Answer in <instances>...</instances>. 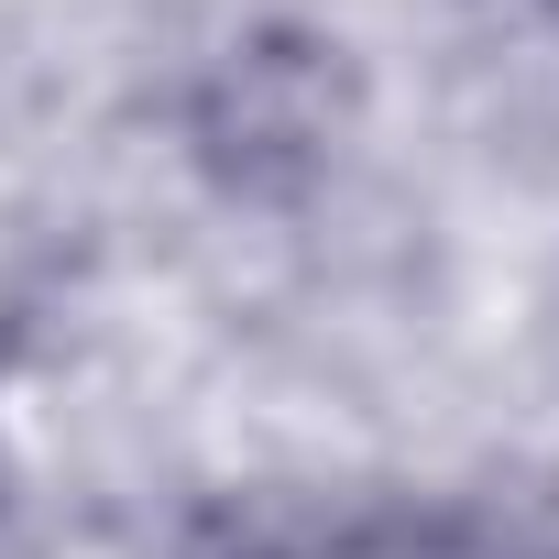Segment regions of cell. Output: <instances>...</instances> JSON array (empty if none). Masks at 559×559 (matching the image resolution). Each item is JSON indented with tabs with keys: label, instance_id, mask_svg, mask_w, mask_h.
Segmentation results:
<instances>
[{
	"label": "cell",
	"instance_id": "obj_1",
	"mask_svg": "<svg viewBox=\"0 0 559 559\" xmlns=\"http://www.w3.org/2000/svg\"><path fill=\"white\" fill-rule=\"evenodd\" d=\"M198 559H559V537L483 493H308L219 526Z\"/></svg>",
	"mask_w": 559,
	"mask_h": 559
},
{
	"label": "cell",
	"instance_id": "obj_3",
	"mask_svg": "<svg viewBox=\"0 0 559 559\" xmlns=\"http://www.w3.org/2000/svg\"><path fill=\"white\" fill-rule=\"evenodd\" d=\"M537 34H548V45H559V0H537Z\"/></svg>",
	"mask_w": 559,
	"mask_h": 559
},
{
	"label": "cell",
	"instance_id": "obj_2",
	"mask_svg": "<svg viewBox=\"0 0 559 559\" xmlns=\"http://www.w3.org/2000/svg\"><path fill=\"white\" fill-rule=\"evenodd\" d=\"M341 45L330 34H297V23H263V34H241L230 56H219V99L198 110V154H219V143H241V187H263V165L274 154H297V165H319L330 143H341V67H330Z\"/></svg>",
	"mask_w": 559,
	"mask_h": 559
}]
</instances>
